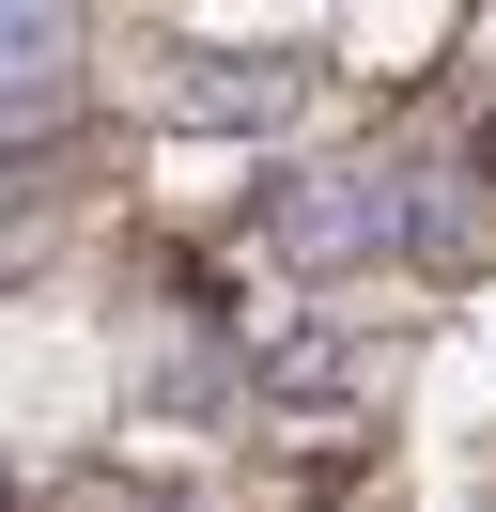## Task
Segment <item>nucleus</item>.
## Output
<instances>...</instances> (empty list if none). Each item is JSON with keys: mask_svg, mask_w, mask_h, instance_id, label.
<instances>
[{"mask_svg": "<svg viewBox=\"0 0 496 512\" xmlns=\"http://www.w3.org/2000/svg\"><path fill=\"white\" fill-rule=\"evenodd\" d=\"M62 16H0V156H31V140L62 125V94H78V78H62Z\"/></svg>", "mask_w": 496, "mask_h": 512, "instance_id": "2", "label": "nucleus"}, {"mask_svg": "<svg viewBox=\"0 0 496 512\" xmlns=\"http://www.w3.org/2000/svg\"><path fill=\"white\" fill-rule=\"evenodd\" d=\"M310 94H326V78H310L295 47H264V63H202V78H171V109H186V125H295Z\"/></svg>", "mask_w": 496, "mask_h": 512, "instance_id": "3", "label": "nucleus"}, {"mask_svg": "<svg viewBox=\"0 0 496 512\" xmlns=\"http://www.w3.org/2000/svg\"><path fill=\"white\" fill-rule=\"evenodd\" d=\"M264 249L310 280H357V264H450L465 202L450 171H279L264 187Z\"/></svg>", "mask_w": 496, "mask_h": 512, "instance_id": "1", "label": "nucleus"}]
</instances>
